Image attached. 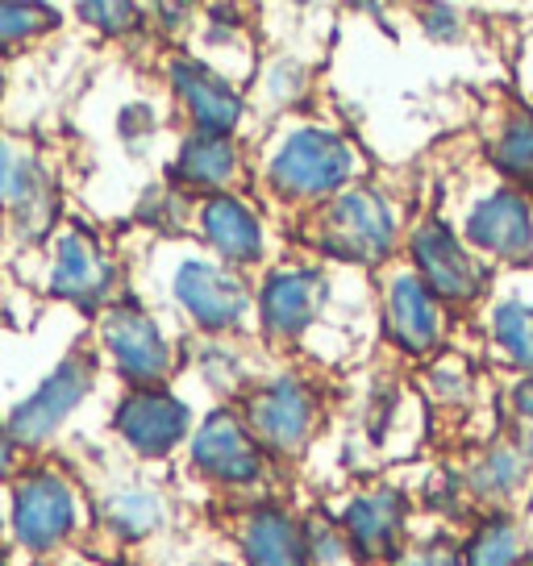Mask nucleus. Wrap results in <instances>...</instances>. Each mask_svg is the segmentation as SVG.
I'll return each instance as SVG.
<instances>
[{
  "label": "nucleus",
  "instance_id": "1",
  "mask_svg": "<svg viewBox=\"0 0 533 566\" xmlns=\"http://www.w3.org/2000/svg\"><path fill=\"white\" fill-rule=\"evenodd\" d=\"M250 188L263 196L288 226L325 200L375 176L367 146L330 113H296L254 129L250 138Z\"/></svg>",
  "mask_w": 533,
  "mask_h": 566
},
{
  "label": "nucleus",
  "instance_id": "2",
  "mask_svg": "<svg viewBox=\"0 0 533 566\" xmlns=\"http://www.w3.org/2000/svg\"><path fill=\"white\" fill-rule=\"evenodd\" d=\"M129 250V287L155 301L184 337H254V275L213 259L192 238Z\"/></svg>",
  "mask_w": 533,
  "mask_h": 566
},
{
  "label": "nucleus",
  "instance_id": "3",
  "mask_svg": "<svg viewBox=\"0 0 533 566\" xmlns=\"http://www.w3.org/2000/svg\"><path fill=\"white\" fill-rule=\"evenodd\" d=\"M412 196L384 176H367L321 209L304 212L288 226V242L317 263L355 275H379L384 266L400 263L405 233H409Z\"/></svg>",
  "mask_w": 533,
  "mask_h": 566
},
{
  "label": "nucleus",
  "instance_id": "4",
  "mask_svg": "<svg viewBox=\"0 0 533 566\" xmlns=\"http://www.w3.org/2000/svg\"><path fill=\"white\" fill-rule=\"evenodd\" d=\"M351 271L288 250L254 275V342L271 358H292L317 371L325 363L330 337H351V325L338 321L342 280Z\"/></svg>",
  "mask_w": 533,
  "mask_h": 566
},
{
  "label": "nucleus",
  "instance_id": "5",
  "mask_svg": "<svg viewBox=\"0 0 533 566\" xmlns=\"http://www.w3.org/2000/svg\"><path fill=\"white\" fill-rule=\"evenodd\" d=\"M9 513V563L42 566L92 546V488L88 475L63 454L25 459L4 483Z\"/></svg>",
  "mask_w": 533,
  "mask_h": 566
},
{
  "label": "nucleus",
  "instance_id": "6",
  "mask_svg": "<svg viewBox=\"0 0 533 566\" xmlns=\"http://www.w3.org/2000/svg\"><path fill=\"white\" fill-rule=\"evenodd\" d=\"M25 259H30V287L42 301L72 308L75 317L96 321L108 304L129 292L125 242L75 212H67V221Z\"/></svg>",
  "mask_w": 533,
  "mask_h": 566
},
{
  "label": "nucleus",
  "instance_id": "7",
  "mask_svg": "<svg viewBox=\"0 0 533 566\" xmlns=\"http://www.w3.org/2000/svg\"><path fill=\"white\" fill-rule=\"evenodd\" d=\"M438 209L497 275L533 271V192L492 176L480 155L446 176Z\"/></svg>",
  "mask_w": 533,
  "mask_h": 566
},
{
  "label": "nucleus",
  "instance_id": "8",
  "mask_svg": "<svg viewBox=\"0 0 533 566\" xmlns=\"http://www.w3.org/2000/svg\"><path fill=\"white\" fill-rule=\"evenodd\" d=\"M179 479L192 483L221 509H238L263 495H280L288 471L275 467L263 442L250 433L238 405L200 408L192 442L179 459Z\"/></svg>",
  "mask_w": 533,
  "mask_h": 566
},
{
  "label": "nucleus",
  "instance_id": "9",
  "mask_svg": "<svg viewBox=\"0 0 533 566\" xmlns=\"http://www.w3.org/2000/svg\"><path fill=\"white\" fill-rule=\"evenodd\" d=\"M88 346L108 384L117 388H150L184 379V346L188 337L143 292H125L96 321H88Z\"/></svg>",
  "mask_w": 533,
  "mask_h": 566
},
{
  "label": "nucleus",
  "instance_id": "10",
  "mask_svg": "<svg viewBox=\"0 0 533 566\" xmlns=\"http://www.w3.org/2000/svg\"><path fill=\"white\" fill-rule=\"evenodd\" d=\"M105 384L108 379L92 354L88 337L67 346L30 388L4 405V421H9L13 442L21 446V454L25 459L59 454L63 442L75 433L80 417L101 400Z\"/></svg>",
  "mask_w": 533,
  "mask_h": 566
},
{
  "label": "nucleus",
  "instance_id": "11",
  "mask_svg": "<svg viewBox=\"0 0 533 566\" xmlns=\"http://www.w3.org/2000/svg\"><path fill=\"white\" fill-rule=\"evenodd\" d=\"M238 408L271 462L292 471L296 462L309 459V450L317 446L321 429L330 421V388L313 367L292 358H271V367L254 379V388L238 400Z\"/></svg>",
  "mask_w": 533,
  "mask_h": 566
},
{
  "label": "nucleus",
  "instance_id": "12",
  "mask_svg": "<svg viewBox=\"0 0 533 566\" xmlns=\"http://www.w3.org/2000/svg\"><path fill=\"white\" fill-rule=\"evenodd\" d=\"M200 400L184 384L113 388L105 405V438L122 462L146 471H176L200 421Z\"/></svg>",
  "mask_w": 533,
  "mask_h": 566
},
{
  "label": "nucleus",
  "instance_id": "13",
  "mask_svg": "<svg viewBox=\"0 0 533 566\" xmlns=\"http://www.w3.org/2000/svg\"><path fill=\"white\" fill-rule=\"evenodd\" d=\"M92 488V546L108 554H134L155 546L176 530L179 495L167 471H146L134 462H108L101 475H88Z\"/></svg>",
  "mask_w": 533,
  "mask_h": 566
},
{
  "label": "nucleus",
  "instance_id": "14",
  "mask_svg": "<svg viewBox=\"0 0 533 566\" xmlns=\"http://www.w3.org/2000/svg\"><path fill=\"white\" fill-rule=\"evenodd\" d=\"M67 221L59 159L30 129L0 122V226L18 254H34Z\"/></svg>",
  "mask_w": 533,
  "mask_h": 566
},
{
  "label": "nucleus",
  "instance_id": "15",
  "mask_svg": "<svg viewBox=\"0 0 533 566\" xmlns=\"http://www.w3.org/2000/svg\"><path fill=\"white\" fill-rule=\"evenodd\" d=\"M155 84H159L163 101L171 105L179 129L230 134V138H254V129H259L247 84L230 80L226 71L205 63L188 46L155 51Z\"/></svg>",
  "mask_w": 533,
  "mask_h": 566
},
{
  "label": "nucleus",
  "instance_id": "16",
  "mask_svg": "<svg viewBox=\"0 0 533 566\" xmlns=\"http://www.w3.org/2000/svg\"><path fill=\"white\" fill-rule=\"evenodd\" d=\"M400 263L459 317H475L500 283L497 271L467 247V238L454 230V221L438 205L417 209L409 233H405Z\"/></svg>",
  "mask_w": 533,
  "mask_h": 566
},
{
  "label": "nucleus",
  "instance_id": "17",
  "mask_svg": "<svg viewBox=\"0 0 533 566\" xmlns=\"http://www.w3.org/2000/svg\"><path fill=\"white\" fill-rule=\"evenodd\" d=\"M372 292H375V337H379V346L396 363H405V367L417 371V367H426L433 354L454 346L462 317L450 313L405 263H391L379 275H372Z\"/></svg>",
  "mask_w": 533,
  "mask_h": 566
},
{
  "label": "nucleus",
  "instance_id": "18",
  "mask_svg": "<svg viewBox=\"0 0 533 566\" xmlns=\"http://www.w3.org/2000/svg\"><path fill=\"white\" fill-rule=\"evenodd\" d=\"M188 238L200 250H209L213 259L238 266L247 275H259L263 266H271L280 254L292 250L288 221L254 188H238V192H217L196 200L192 233Z\"/></svg>",
  "mask_w": 533,
  "mask_h": 566
},
{
  "label": "nucleus",
  "instance_id": "19",
  "mask_svg": "<svg viewBox=\"0 0 533 566\" xmlns=\"http://www.w3.org/2000/svg\"><path fill=\"white\" fill-rule=\"evenodd\" d=\"M330 513L342 525L346 542L355 546L363 566H388L421 533V525H417V516H421L417 492L388 475L346 488L330 504Z\"/></svg>",
  "mask_w": 533,
  "mask_h": 566
},
{
  "label": "nucleus",
  "instance_id": "20",
  "mask_svg": "<svg viewBox=\"0 0 533 566\" xmlns=\"http://www.w3.org/2000/svg\"><path fill=\"white\" fill-rule=\"evenodd\" d=\"M233 566H309L304 509L292 495H263L226 509Z\"/></svg>",
  "mask_w": 533,
  "mask_h": 566
},
{
  "label": "nucleus",
  "instance_id": "21",
  "mask_svg": "<svg viewBox=\"0 0 533 566\" xmlns=\"http://www.w3.org/2000/svg\"><path fill=\"white\" fill-rule=\"evenodd\" d=\"M159 176L184 196H192V200L250 188V179H254V171H250V138L179 129L176 142L163 155Z\"/></svg>",
  "mask_w": 533,
  "mask_h": 566
},
{
  "label": "nucleus",
  "instance_id": "22",
  "mask_svg": "<svg viewBox=\"0 0 533 566\" xmlns=\"http://www.w3.org/2000/svg\"><path fill=\"white\" fill-rule=\"evenodd\" d=\"M471 321L475 350L492 371H500V379L533 375V271L500 275L497 292Z\"/></svg>",
  "mask_w": 533,
  "mask_h": 566
},
{
  "label": "nucleus",
  "instance_id": "23",
  "mask_svg": "<svg viewBox=\"0 0 533 566\" xmlns=\"http://www.w3.org/2000/svg\"><path fill=\"white\" fill-rule=\"evenodd\" d=\"M459 475L475 513L480 509H521L525 513L533 500V446L504 429H492L467 450Z\"/></svg>",
  "mask_w": 533,
  "mask_h": 566
},
{
  "label": "nucleus",
  "instance_id": "24",
  "mask_svg": "<svg viewBox=\"0 0 533 566\" xmlns=\"http://www.w3.org/2000/svg\"><path fill=\"white\" fill-rule=\"evenodd\" d=\"M266 367L271 354L254 337H188L184 346V379L205 408L238 405Z\"/></svg>",
  "mask_w": 533,
  "mask_h": 566
},
{
  "label": "nucleus",
  "instance_id": "25",
  "mask_svg": "<svg viewBox=\"0 0 533 566\" xmlns=\"http://www.w3.org/2000/svg\"><path fill=\"white\" fill-rule=\"evenodd\" d=\"M254 18L259 13L247 9V4H200L188 51L200 54L205 63H213L217 71H226L230 80L250 88V80H254L266 51Z\"/></svg>",
  "mask_w": 533,
  "mask_h": 566
},
{
  "label": "nucleus",
  "instance_id": "26",
  "mask_svg": "<svg viewBox=\"0 0 533 566\" xmlns=\"http://www.w3.org/2000/svg\"><path fill=\"white\" fill-rule=\"evenodd\" d=\"M250 105L259 125L317 108V59L304 46H266L250 80Z\"/></svg>",
  "mask_w": 533,
  "mask_h": 566
},
{
  "label": "nucleus",
  "instance_id": "27",
  "mask_svg": "<svg viewBox=\"0 0 533 566\" xmlns=\"http://www.w3.org/2000/svg\"><path fill=\"white\" fill-rule=\"evenodd\" d=\"M475 155L492 176L509 179L533 192V101L530 96H500L480 125Z\"/></svg>",
  "mask_w": 533,
  "mask_h": 566
},
{
  "label": "nucleus",
  "instance_id": "28",
  "mask_svg": "<svg viewBox=\"0 0 533 566\" xmlns=\"http://www.w3.org/2000/svg\"><path fill=\"white\" fill-rule=\"evenodd\" d=\"M488 363L475 346H446L442 354H433L426 367H417V396L429 408H442V412H471L483 400V384H488Z\"/></svg>",
  "mask_w": 533,
  "mask_h": 566
},
{
  "label": "nucleus",
  "instance_id": "29",
  "mask_svg": "<svg viewBox=\"0 0 533 566\" xmlns=\"http://www.w3.org/2000/svg\"><path fill=\"white\" fill-rule=\"evenodd\" d=\"M454 537L462 566H533V530L521 509H480Z\"/></svg>",
  "mask_w": 533,
  "mask_h": 566
},
{
  "label": "nucleus",
  "instance_id": "30",
  "mask_svg": "<svg viewBox=\"0 0 533 566\" xmlns=\"http://www.w3.org/2000/svg\"><path fill=\"white\" fill-rule=\"evenodd\" d=\"M192 196H184L163 176H155L146 179L134 196V205H129V230L138 238H150V242H176V238L192 233Z\"/></svg>",
  "mask_w": 533,
  "mask_h": 566
},
{
  "label": "nucleus",
  "instance_id": "31",
  "mask_svg": "<svg viewBox=\"0 0 533 566\" xmlns=\"http://www.w3.org/2000/svg\"><path fill=\"white\" fill-rule=\"evenodd\" d=\"M159 88V84H155ZM179 125L171 117V105L163 101V92H134L113 108V138L129 159H143L146 150H155L159 142H176Z\"/></svg>",
  "mask_w": 533,
  "mask_h": 566
},
{
  "label": "nucleus",
  "instance_id": "32",
  "mask_svg": "<svg viewBox=\"0 0 533 566\" xmlns=\"http://www.w3.org/2000/svg\"><path fill=\"white\" fill-rule=\"evenodd\" d=\"M67 18L84 30V34L101 38L108 46H143L150 42V9L134 4V0H80L67 9Z\"/></svg>",
  "mask_w": 533,
  "mask_h": 566
},
{
  "label": "nucleus",
  "instance_id": "33",
  "mask_svg": "<svg viewBox=\"0 0 533 566\" xmlns=\"http://www.w3.org/2000/svg\"><path fill=\"white\" fill-rule=\"evenodd\" d=\"M67 9L38 4V0H0V59H18L25 51H38L42 42L63 34Z\"/></svg>",
  "mask_w": 533,
  "mask_h": 566
},
{
  "label": "nucleus",
  "instance_id": "34",
  "mask_svg": "<svg viewBox=\"0 0 533 566\" xmlns=\"http://www.w3.org/2000/svg\"><path fill=\"white\" fill-rule=\"evenodd\" d=\"M409 18L412 30L426 38L429 46H442V51L467 46L475 38V13L462 4H417L409 9Z\"/></svg>",
  "mask_w": 533,
  "mask_h": 566
},
{
  "label": "nucleus",
  "instance_id": "35",
  "mask_svg": "<svg viewBox=\"0 0 533 566\" xmlns=\"http://www.w3.org/2000/svg\"><path fill=\"white\" fill-rule=\"evenodd\" d=\"M304 533H309V566H363L355 546L346 542L342 525L330 513V504L304 509Z\"/></svg>",
  "mask_w": 533,
  "mask_h": 566
},
{
  "label": "nucleus",
  "instance_id": "36",
  "mask_svg": "<svg viewBox=\"0 0 533 566\" xmlns=\"http://www.w3.org/2000/svg\"><path fill=\"white\" fill-rule=\"evenodd\" d=\"M492 408H497V429L513 433V438H525L533 446V375L500 379Z\"/></svg>",
  "mask_w": 533,
  "mask_h": 566
},
{
  "label": "nucleus",
  "instance_id": "37",
  "mask_svg": "<svg viewBox=\"0 0 533 566\" xmlns=\"http://www.w3.org/2000/svg\"><path fill=\"white\" fill-rule=\"evenodd\" d=\"M150 9V42L155 51H171V46H188L196 30V18H200V4H146Z\"/></svg>",
  "mask_w": 533,
  "mask_h": 566
},
{
  "label": "nucleus",
  "instance_id": "38",
  "mask_svg": "<svg viewBox=\"0 0 533 566\" xmlns=\"http://www.w3.org/2000/svg\"><path fill=\"white\" fill-rule=\"evenodd\" d=\"M388 566H462L459 537L446 530H421Z\"/></svg>",
  "mask_w": 533,
  "mask_h": 566
},
{
  "label": "nucleus",
  "instance_id": "39",
  "mask_svg": "<svg viewBox=\"0 0 533 566\" xmlns=\"http://www.w3.org/2000/svg\"><path fill=\"white\" fill-rule=\"evenodd\" d=\"M21 462H25V454H21V446L13 442V433H9V421H4V408H0V488H4L9 479L18 475Z\"/></svg>",
  "mask_w": 533,
  "mask_h": 566
},
{
  "label": "nucleus",
  "instance_id": "40",
  "mask_svg": "<svg viewBox=\"0 0 533 566\" xmlns=\"http://www.w3.org/2000/svg\"><path fill=\"white\" fill-rule=\"evenodd\" d=\"M9 566H21V563H9ZM42 566H125V558H117V554H108V549H101V546H84V549H75V554H63V558L42 563Z\"/></svg>",
  "mask_w": 533,
  "mask_h": 566
},
{
  "label": "nucleus",
  "instance_id": "41",
  "mask_svg": "<svg viewBox=\"0 0 533 566\" xmlns=\"http://www.w3.org/2000/svg\"><path fill=\"white\" fill-rule=\"evenodd\" d=\"M516 75H521V96H530L533 101V25L530 34H525V42H521V54H516Z\"/></svg>",
  "mask_w": 533,
  "mask_h": 566
},
{
  "label": "nucleus",
  "instance_id": "42",
  "mask_svg": "<svg viewBox=\"0 0 533 566\" xmlns=\"http://www.w3.org/2000/svg\"><path fill=\"white\" fill-rule=\"evenodd\" d=\"M13 242H9V233H4V226H0V292L9 287V280H13V271H18V263H13Z\"/></svg>",
  "mask_w": 533,
  "mask_h": 566
},
{
  "label": "nucleus",
  "instance_id": "43",
  "mask_svg": "<svg viewBox=\"0 0 533 566\" xmlns=\"http://www.w3.org/2000/svg\"><path fill=\"white\" fill-rule=\"evenodd\" d=\"M13 549H9V513H4V488H0V566H9Z\"/></svg>",
  "mask_w": 533,
  "mask_h": 566
},
{
  "label": "nucleus",
  "instance_id": "44",
  "mask_svg": "<svg viewBox=\"0 0 533 566\" xmlns=\"http://www.w3.org/2000/svg\"><path fill=\"white\" fill-rule=\"evenodd\" d=\"M525 516H530V530H533V500H530V509H525Z\"/></svg>",
  "mask_w": 533,
  "mask_h": 566
}]
</instances>
